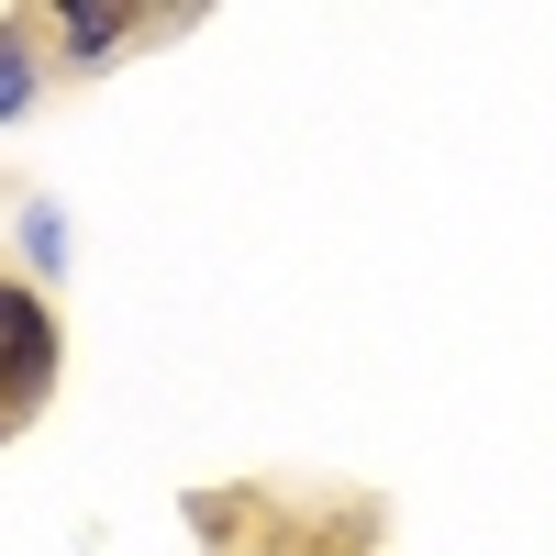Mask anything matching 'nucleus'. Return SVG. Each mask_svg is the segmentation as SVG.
<instances>
[{"mask_svg":"<svg viewBox=\"0 0 556 556\" xmlns=\"http://www.w3.org/2000/svg\"><path fill=\"white\" fill-rule=\"evenodd\" d=\"M45 390H56V312H45L23 278H0V412L23 424Z\"/></svg>","mask_w":556,"mask_h":556,"instance_id":"f257e3e1","label":"nucleus"},{"mask_svg":"<svg viewBox=\"0 0 556 556\" xmlns=\"http://www.w3.org/2000/svg\"><path fill=\"white\" fill-rule=\"evenodd\" d=\"M34 101V56H23V45H0V123H12Z\"/></svg>","mask_w":556,"mask_h":556,"instance_id":"7ed1b4c3","label":"nucleus"},{"mask_svg":"<svg viewBox=\"0 0 556 556\" xmlns=\"http://www.w3.org/2000/svg\"><path fill=\"white\" fill-rule=\"evenodd\" d=\"M123 34H146V12H67V23H56V45H67V56H112Z\"/></svg>","mask_w":556,"mask_h":556,"instance_id":"f03ea898","label":"nucleus"},{"mask_svg":"<svg viewBox=\"0 0 556 556\" xmlns=\"http://www.w3.org/2000/svg\"><path fill=\"white\" fill-rule=\"evenodd\" d=\"M0 434H12V412H0Z\"/></svg>","mask_w":556,"mask_h":556,"instance_id":"20e7f679","label":"nucleus"}]
</instances>
